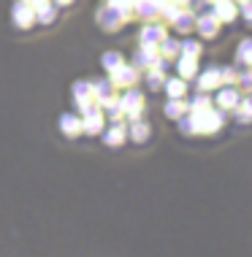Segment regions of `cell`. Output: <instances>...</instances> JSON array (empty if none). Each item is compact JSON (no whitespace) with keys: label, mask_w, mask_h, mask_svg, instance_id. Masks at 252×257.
<instances>
[{"label":"cell","mask_w":252,"mask_h":257,"mask_svg":"<svg viewBox=\"0 0 252 257\" xmlns=\"http://www.w3.org/2000/svg\"><path fill=\"white\" fill-rule=\"evenodd\" d=\"M101 108H103V114L109 116V119H122V106H120V98H111L106 103H101Z\"/></svg>","instance_id":"29"},{"label":"cell","mask_w":252,"mask_h":257,"mask_svg":"<svg viewBox=\"0 0 252 257\" xmlns=\"http://www.w3.org/2000/svg\"><path fill=\"white\" fill-rule=\"evenodd\" d=\"M114 84H111V79H101V81H93V95H95V100H98V106L101 103H106L111 98H117L114 95Z\"/></svg>","instance_id":"17"},{"label":"cell","mask_w":252,"mask_h":257,"mask_svg":"<svg viewBox=\"0 0 252 257\" xmlns=\"http://www.w3.org/2000/svg\"><path fill=\"white\" fill-rule=\"evenodd\" d=\"M236 3H239V6H241V3H247V0H236Z\"/></svg>","instance_id":"40"},{"label":"cell","mask_w":252,"mask_h":257,"mask_svg":"<svg viewBox=\"0 0 252 257\" xmlns=\"http://www.w3.org/2000/svg\"><path fill=\"white\" fill-rule=\"evenodd\" d=\"M201 44L198 41H193V38H187V41H182V54H187V57H201Z\"/></svg>","instance_id":"33"},{"label":"cell","mask_w":252,"mask_h":257,"mask_svg":"<svg viewBox=\"0 0 252 257\" xmlns=\"http://www.w3.org/2000/svg\"><path fill=\"white\" fill-rule=\"evenodd\" d=\"M177 73L182 79H195V73H198V57H187V54H179L177 57Z\"/></svg>","instance_id":"16"},{"label":"cell","mask_w":252,"mask_h":257,"mask_svg":"<svg viewBox=\"0 0 252 257\" xmlns=\"http://www.w3.org/2000/svg\"><path fill=\"white\" fill-rule=\"evenodd\" d=\"M120 106H122V114L128 116V119H141L144 116V95L138 92V89H125V95L120 98Z\"/></svg>","instance_id":"3"},{"label":"cell","mask_w":252,"mask_h":257,"mask_svg":"<svg viewBox=\"0 0 252 257\" xmlns=\"http://www.w3.org/2000/svg\"><path fill=\"white\" fill-rule=\"evenodd\" d=\"M163 89H165V95H168V98H185L187 84H185V79H182V76H165Z\"/></svg>","instance_id":"18"},{"label":"cell","mask_w":252,"mask_h":257,"mask_svg":"<svg viewBox=\"0 0 252 257\" xmlns=\"http://www.w3.org/2000/svg\"><path fill=\"white\" fill-rule=\"evenodd\" d=\"M138 76H141V73H138L136 65H128V62H122L120 68H114V71L109 73V79H111V84H114V87L130 89V87H136Z\"/></svg>","instance_id":"4"},{"label":"cell","mask_w":252,"mask_h":257,"mask_svg":"<svg viewBox=\"0 0 252 257\" xmlns=\"http://www.w3.org/2000/svg\"><path fill=\"white\" fill-rule=\"evenodd\" d=\"M152 3H155V6H157V9H160V6H163V3H165V0H152Z\"/></svg>","instance_id":"39"},{"label":"cell","mask_w":252,"mask_h":257,"mask_svg":"<svg viewBox=\"0 0 252 257\" xmlns=\"http://www.w3.org/2000/svg\"><path fill=\"white\" fill-rule=\"evenodd\" d=\"M160 62V52H157V46H138L136 54H133V65L136 68H155Z\"/></svg>","instance_id":"10"},{"label":"cell","mask_w":252,"mask_h":257,"mask_svg":"<svg viewBox=\"0 0 252 257\" xmlns=\"http://www.w3.org/2000/svg\"><path fill=\"white\" fill-rule=\"evenodd\" d=\"M22 3H30L33 9H36V6H41V3H46V0H22Z\"/></svg>","instance_id":"37"},{"label":"cell","mask_w":252,"mask_h":257,"mask_svg":"<svg viewBox=\"0 0 252 257\" xmlns=\"http://www.w3.org/2000/svg\"><path fill=\"white\" fill-rule=\"evenodd\" d=\"M54 19H57V3L46 0V3L36 6V22L38 25H52Z\"/></svg>","instance_id":"20"},{"label":"cell","mask_w":252,"mask_h":257,"mask_svg":"<svg viewBox=\"0 0 252 257\" xmlns=\"http://www.w3.org/2000/svg\"><path fill=\"white\" fill-rule=\"evenodd\" d=\"M71 95H73V103H81V100H90V98H95V95H93V81H87V79H79V81H73V87H71Z\"/></svg>","instance_id":"23"},{"label":"cell","mask_w":252,"mask_h":257,"mask_svg":"<svg viewBox=\"0 0 252 257\" xmlns=\"http://www.w3.org/2000/svg\"><path fill=\"white\" fill-rule=\"evenodd\" d=\"M60 130L65 138H79L81 136V116L76 114H62L60 116Z\"/></svg>","instance_id":"15"},{"label":"cell","mask_w":252,"mask_h":257,"mask_svg":"<svg viewBox=\"0 0 252 257\" xmlns=\"http://www.w3.org/2000/svg\"><path fill=\"white\" fill-rule=\"evenodd\" d=\"M101 138H103L106 147H122V144L128 141V124H122L120 119H114L109 127H103Z\"/></svg>","instance_id":"7"},{"label":"cell","mask_w":252,"mask_h":257,"mask_svg":"<svg viewBox=\"0 0 252 257\" xmlns=\"http://www.w3.org/2000/svg\"><path fill=\"white\" fill-rule=\"evenodd\" d=\"M11 19H14V25H17L19 30H30V27L36 25V9H33L30 3L17 0L14 9H11Z\"/></svg>","instance_id":"5"},{"label":"cell","mask_w":252,"mask_h":257,"mask_svg":"<svg viewBox=\"0 0 252 257\" xmlns=\"http://www.w3.org/2000/svg\"><path fill=\"white\" fill-rule=\"evenodd\" d=\"M52 3H57V6H71L73 0H52Z\"/></svg>","instance_id":"38"},{"label":"cell","mask_w":252,"mask_h":257,"mask_svg":"<svg viewBox=\"0 0 252 257\" xmlns=\"http://www.w3.org/2000/svg\"><path fill=\"white\" fill-rule=\"evenodd\" d=\"M128 19H130L128 14H125L122 9H117V6H111V3H103L101 9H98V25H101L103 30H109V33H117Z\"/></svg>","instance_id":"2"},{"label":"cell","mask_w":252,"mask_h":257,"mask_svg":"<svg viewBox=\"0 0 252 257\" xmlns=\"http://www.w3.org/2000/svg\"><path fill=\"white\" fill-rule=\"evenodd\" d=\"M195 87H198V92H212V89L222 87V81H220V68H217V65L204 68V71L195 76Z\"/></svg>","instance_id":"8"},{"label":"cell","mask_w":252,"mask_h":257,"mask_svg":"<svg viewBox=\"0 0 252 257\" xmlns=\"http://www.w3.org/2000/svg\"><path fill=\"white\" fill-rule=\"evenodd\" d=\"M122 62H125V57H122V54L120 52H106V54H103V57H101V65L103 68H106V71L111 73V71H114V68H120L122 65Z\"/></svg>","instance_id":"30"},{"label":"cell","mask_w":252,"mask_h":257,"mask_svg":"<svg viewBox=\"0 0 252 257\" xmlns=\"http://www.w3.org/2000/svg\"><path fill=\"white\" fill-rule=\"evenodd\" d=\"M239 68H220V81H222V87H239Z\"/></svg>","instance_id":"28"},{"label":"cell","mask_w":252,"mask_h":257,"mask_svg":"<svg viewBox=\"0 0 252 257\" xmlns=\"http://www.w3.org/2000/svg\"><path fill=\"white\" fill-rule=\"evenodd\" d=\"M165 81V71H160V68H149L146 71V84H149V89H160Z\"/></svg>","instance_id":"32"},{"label":"cell","mask_w":252,"mask_h":257,"mask_svg":"<svg viewBox=\"0 0 252 257\" xmlns=\"http://www.w3.org/2000/svg\"><path fill=\"white\" fill-rule=\"evenodd\" d=\"M239 100H241V89L239 87H217V108L233 111Z\"/></svg>","instance_id":"13"},{"label":"cell","mask_w":252,"mask_h":257,"mask_svg":"<svg viewBox=\"0 0 252 257\" xmlns=\"http://www.w3.org/2000/svg\"><path fill=\"white\" fill-rule=\"evenodd\" d=\"M179 11H182V6H177V3H174V0H165V3L160 6V17H163L168 25H171L174 19L179 17Z\"/></svg>","instance_id":"31"},{"label":"cell","mask_w":252,"mask_h":257,"mask_svg":"<svg viewBox=\"0 0 252 257\" xmlns=\"http://www.w3.org/2000/svg\"><path fill=\"white\" fill-rule=\"evenodd\" d=\"M168 36L165 25H157V22H146L141 27V33H138V41H141V46H160V41Z\"/></svg>","instance_id":"9"},{"label":"cell","mask_w":252,"mask_h":257,"mask_svg":"<svg viewBox=\"0 0 252 257\" xmlns=\"http://www.w3.org/2000/svg\"><path fill=\"white\" fill-rule=\"evenodd\" d=\"M163 111H165L168 119H182L185 114H190V106H187L182 98H168V103L163 106Z\"/></svg>","instance_id":"21"},{"label":"cell","mask_w":252,"mask_h":257,"mask_svg":"<svg viewBox=\"0 0 252 257\" xmlns=\"http://www.w3.org/2000/svg\"><path fill=\"white\" fill-rule=\"evenodd\" d=\"M206 3H212V0H206Z\"/></svg>","instance_id":"41"},{"label":"cell","mask_w":252,"mask_h":257,"mask_svg":"<svg viewBox=\"0 0 252 257\" xmlns=\"http://www.w3.org/2000/svg\"><path fill=\"white\" fill-rule=\"evenodd\" d=\"M236 122L239 124H249L252 122V98H241L236 103Z\"/></svg>","instance_id":"25"},{"label":"cell","mask_w":252,"mask_h":257,"mask_svg":"<svg viewBox=\"0 0 252 257\" xmlns=\"http://www.w3.org/2000/svg\"><path fill=\"white\" fill-rule=\"evenodd\" d=\"M157 52H160V57H163V60L171 62V60H177L179 54H182V44H179L177 38H168V36H165L163 41H160Z\"/></svg>","instance_id":"22"},{"label":"cell","mask_w":252,"mask_h":257,"mask_svg":"<svg viewBox=\"0 0 252 257\" xmlns=\"http://www.w3.org/2000/svg\"><path fill=\"white\" fill-rule=\"evenodd\" d=\"M174 3H177V6H182V9H187V6L193 3V0H174Z\"/></svg>","instance_id":"36"},{"label":"cell","mask_w":252,"mask_h":257,"mask_svg":"<svg viewBox=\"0 0 252 257\" xmlns=\"http://www.w3.org/2000/svg\"><path fill=\"white\" fill-rule=\"evenodd\" d=\"M239 11H241V17H244V19H247V22L252 25V0H247V3H241V9H239Z\"/></svg>","instance_id":"35"},{"label":"cell","mask_w":252,"mask_h":257,"mask_svg":"<svg viewBox=\"0 0 252 257\" xmlns=\"http://www.w3.org/2000/svg\"><path fill=\"white\" fill-rule=\"evenodd\" d=\"M133 14H138V17L144 19V22H155L160 17V9L152 0H136V6H133Z\"/></svg>","instance_id":"19"},{"label":"cell","mask_w":252,"mask_h":257,"mask_svg":"<svg viewBox=\"0 0 252 257\" xmlns=\"http://www.w3.org/2000/svg\"><path fill=\"white\" fill-rule=\"evenodd\" d=\"M220 19L214 17L212 11L209 14H201V17H195V30L201 33V38H214L217 33H220Z\"/></svg>","instance_id":"12"},{"label":"cell","mask_w":252,"mask_h":257,"mask_svg":"<svg viewBox=\"0 0 252 257\" xmlns=\"http://www.w3.org/2000/svg\"><path fill=\"white\" fill-rule=\"evenodd\" d=\"M236 62L244 68H252V38H244L236 49Z\"/></svg>","instance_id":"26"},{"label":"cell","mask_w":252,"mask_h":257,"mask_svg":"<svg viewBox=\"0 0 252 257\" xmlns=\"http://www.w3.org/2000/svg\"><path fill=\"white\" fill-rule=\"evenodd\" d=\"M212 14L220 22H233L236 19V14H239V3L236 0H212Z\"/></svg>","instance_id":"11"},{"label":"cell","mask_w":252,"mask_h":257,"mask_svg":"<svg viewBox=\"0 0 252 257\" xmlns=\"http://www.w3.org/2000/svg\"><path fill=\"white\" fill-rule=\"evenodd\" d=\"M103 127H106V114H103L101 106L93 108V111H87V114H81V133H87V136H101Z\"/></svg>","instance_id":"6"},{"label":"cell","mask_w":252,"mask_h":257,"mask_svg":"<svg viewBox=\"0 0 252 257\" xmlns=\"http://www.w3.org/2000/svg\"><path fill=\"white\" fill-rule=\"evenodd\" d=\"M239 89H252V68L239 73Z\"/></svg>","instance_id":"34"},{"label":"cell","mask_w":252,"mask_h":257,"mask_svg":"<svg viewBox=\"0 0 252 257\" xmlns=\"http://www.w3.org/2000/svg\"><path fill=\"white\" fill-rule=\"evenodd\" d=\"M149 133H152V127H149L146 119H133L128 124V138L133 144H146L149 141Z\"/></svg>","instance_id":"14"},{"label":"cell","mask_w":252,"mask_h":257,"mask_svg":"<svg viewBox=\"0 0 252 257\" xmlns=\"http://www.w3.org/2000/svg\"><path fill=\"white\" fill-rule=\"evenodd\" d=\"M187 106H190V114H201V111L212 108L214 103H212V98H209V92H198L190 103H187Z\"/></svg>","instance_id":"27"},{"label":"cell","mask_w":252,"mask_h":257,"mask_svg":"<svg viewBox=\"0 0 252 257\" xmlns=\"http://www.w3.org/2000/svg\"><path fill=\"white\" fill-rule=\"evenodd\" d=\"M225 124V111L222 108H206V111H201V114H185L179 119V127H182V133H187V136H193V133H198V136H212L217 133V130Z\"/></svg>","instance_id":"1"},{"label":"cell","mask_w":252,"mask_h":257,"mask_svg":"<svg viewBox=\"0 0 252 257\" xmlns=\"http://www.w3.org/2000/svg\"><path fill=\"white\" fill-rule=\"evenodd\" d=\"M171 25H174V30H179V33H190V30H195V14L190 9H182L179 17L174 19Z\"/></svg>","instance_id":"24"}]
</instances>
